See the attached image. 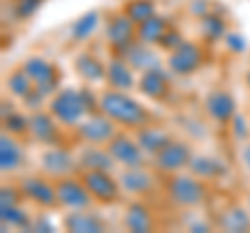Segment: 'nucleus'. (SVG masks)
<instances>
[{
	"mask_svg": "<svg viewBox=\"0 0 250 233\" xmlns=\"http://www.w3.org/2000/svg\"><path fill=\"white\" fill-rule=\"evenodd\" d=\"M98 102H100V113L106 115L117 125L140 129L150 119L146 108L121 90H106L104 94L100 96Z\"/></svg>",
	"mask_w": 250,
	"mask_h": 233,
	"instance_id": "1",
	"label": "nucleus"
},
{
	"mask_svg": "<svg viewBox=\"0 0 250 233\" xmlns=\"http://www.w3.org/2000/svg\"><path fill=\"white\" fill-rule=\"evenodd\" d=\"M167 194L169 200L173 204L182 206V208H194L205 202L207 198V185L200 177H186V175H177L171 177L167 183Z\"/></svg>",
	"mask_w": 250,
	"mask_h": 233,
	"instance_id": "2",
	"label": "nucleus"
},
{
	"mask_svg": "<svg viewBox=\"0 0 250 233\" xmlns=\"http://www.w3.org/2000/svg\"><path fill=\"white\" fill-rule=\"evenodd\" d=\"M50 113L57 116V121L62 125H75L83 119V115H88V108H85L82 90H61L54 94L52 102H50Z\"/></svg>",
	"mask_w": 250,
	"mask_h": 233,
	"instance_id": "3",
	"label": "nucleus"
},
{
	"mask_svg": "<svg viewBox=\"0 0 250 233\" xmlns=\"http://www.w3.org/2000/svg\"><path fill=\"white\" fill-rule=\"evenodd\" d=\"M82 181L85 183L94 202H98V204H117L121 200V185L117 183V179H113L108 171L85 169Z\"/></svg>",
	"mask_w": 250,
	"mask_h": 233,
	"instance_id": "4",
	"label": "nucleus"
},
{
	"mask_svg": "<svg viewBox=\"0 0 250 233\" xmlns=\"http://www.w3.org/2000/svg\"><path fill=\"white\" fill-rule=\"evenodd\" d=\"M138 25L131 21L123 11L115 13L106 23V40L111 44L113 52L117 57H125V52L131 48L134 38L138 36Z\"/></svg>",
	"mask_w": 250,
	"mask_h": 233,
	"instance_id": "5",
	"label": "nucleus"
},
{
	"mask_svg": "<svg viewBox=\"0 0 250 233\" xmlns=\"http://www.w3.org/2000/svg\"><path fill=\"white\" fill-rule=\"evenodd\" d=\"M23 69L25 73L31 77L36 90H40L44 96H50L57 92L59 88V79H61V71L52 63H48L46 58L40 57H31L23 63Z\"/></svg>",
	"mask_w": 250,
	"mask_h": 233,
	"instance_id": "6",
	"label": "nucleus"
},
{
	"mask_svg": "<svg viewBox=\"0 0 250 233\" xmlns=\"http://www.w3.org/2000/svg\"><path fill=\"white\" fill-rule=\"evenodd\" d=\"M57 196L61 206H67L71 211H85L94 198L90 196L88 188L82 179H73V177H59L57 181Z\"/></svg>",
	"mask_w": 250,
	"mask_h": 233,
	"instance_id": "7",
	"label": "nucleus"
},
{
	"mask_svg": "<svg viewBox=\"0 0 250 233\" xmlns=\"http://www.w3.org/2000/svg\"><path fill=\"white\" fill-rule=\"evenodd\" d=\"M202 58H205V54H202V48L198 44L182 42L169 54V69L179 77L192 75L202 65Z\"/></svg>",
	"mask_w": 250,
	"mask_h": 233,
	"instance_id": "8",
	"label": "nucleus"
},
{
	"mask_svg": "<svg viewBox=\"0 0 250 233\" xmlns=\"http://www.w3.org/2000/svg\"><path fill=\"white\" fill-rule=\"evenodd\" d=\"M106 150L111 152V156L121 162V165L127 167H142L144 165V150L140 148V144L136 139L127 137L125 134H117L111 137V142L106 144Z\"/></svg>",
	"mask_w": 250,
	"mask_h": 233,
	"instance_id": "9",
	"label": "nucleus"
},
{
	"mask_svg": "<svg viewBox=\"0 0 250 233\" xmlns=\"http://www.w3.org/2000/svg\"><path fill=\"white\" fill-rule=\"evenodd\" d=\"M190 160H192V150L188 148V144L175 142V139H171L165 148L154 154L156 167L165 171V173H177V171L190 167Z\"/></svg>",
	"mask_w": 250,
	"mask_h": 233,
	"instance_id": "10",
	"label": "nucleus"
},
{
	"mask_svg": "<svg viewBox=\"0 0 250 233\" xmlns=\"http://www.w3.org/2000/svg\"><path fill=\"white\" fill-rule=\"evenodd\" d=\"M21 194L23 198L42 208H57L61 204L57 196V185H50L42 177H25L21 181Z\"/></svg>",
	"mask_w": 250,
	"mask_h": 233,
	"instance_id": "11",
	"label": "nucleus"
},
{
	"mask_svg": "<svg viewBox=\"0 0 250 233\" xmlns=\"http://www.w3.org/2000/svg\"><path fill=\"white\" fill-rule=\"evenodd\" d=\"M77 134H80V137L83 142L103 146V144L111 142V137L117 134V131H115V123L108 119L106 115L100 113V115H90L88 119L77 127Z\"/></svg>",
	"mask_w": 250,
	"mask_h": 233,
	"instance_id": "12",
	"label": "nucleus"
},
{
	"mask_svg": "<svg viewBox=\"0 0 250 233\" xmlns=\"http://www.w3.org/2000/svg\"><path fill=\"white\" fill-rule=\"evenodd\" d=\"M205 108L210 119H215L219 123H228L231 121V116L236 115V100L229 92L225 90H213L208 92L205 98Z\"/></svg>",
	"mask_w": 250,
	"mask_h": 233,
	"instance_id": "13",
	"label": "nucleus"
},
{
	"mask_svg": "<svg viewBox=\"0 0 250 233\" xmlns=\"http://www.w3.org/2000/svg\"><path fill=\"white\" fill-rule=\"evenodd\" d=\"M29 134L34 136V139H38V142H42V144H48V146L59 144L57 116L52 113L36 111L29 116Z\"/></svg>",
	"mask_w": 250,
	"mask_h": 233,
	"instance_id": "14",
	"label": "nucleus"
},
{
	"mask_svg": "<svg viewBox=\"0 0 250 233\" xmlns=\"http://www.w3.org/2000/svg\"><path fill=\"white\" fill-rule=\"evenodd\" d=\"M40 160H42V169L52 177H67L75 169V158L71 156V152L59 148V146L46 150Z\"/></svg>",
	"mask_w": 250,
	"mask_h": 233,
	"instance_id": "15",
	"label": "nucleus"
},
{
	"mask_svg": "<svg viewBox=\"0 0 250 233\" xmlns=\"http://www.w3.org/2000/svg\"><path fill=\"white\" fill-rule=\"evenodd\" d=\"M140 92L152 100H165L169 96V77L161 71V69H150V71H142L138 83Z\"/></svg>",
	"mask_w": 250,
	"mask_h": 233,
	"instance_id": "16",
	"label": "nucleus"
},
{
	"mask_svg": "<svg viewBox=\"0 0 250 233\" xmlns=\"http://www.w3.org/2000/svg\"><path fill=\"white\" fill-rule=\"evenodd\" d=\"M131 65L127 63L125 58L117 57L113 58L106 67V81L113 90H121V92H127L134 88V73H131Z\"/></svg>",
	"mask_w": 250,
	"mask_h": 233,
	"instance_id": "17",
	"label": "nucleus"
},
{
	"mask_svg": "<svg viewBox=\"0 0 250 233\" xmlns=\"http://www.w3.org/2000/svg\"><path fill=\"white\" fill-rule=\"evenodd\" d=\"M62 225H65L67 231H75V233H100V231H104V223L100 216L92 214V213H83V211H73L71 214H67Z\"/></svg>",
	"mask_w": 250,
	"mask_h": 233,
	"instance_id": "18",
	"label": "nucleus"
},
{
	"mask_svg": "<svg viewBox=\"0 0 250 233\" xmlns=\"http://www.w3.org/2000/svg\"><path fill=\"white\" fill-rule=\"evenodd\" d=\"M121 188L129 194H148L152 188V175L142 167H127L121 175Z\"/></svg>",
	"mask_w": 250,
	"mask_h": 233,
	"instance_id": "19",
	"label": "nucleus"
},
{
	"mask_svg": "<svg viewBox=\"0 0 250 233\" xmlns=\"http://www.w3.org/2000/svg\"><path fill=\"white\" fill-rule=\"evenodd\" d=\"M136 142L140 144V148L148 154H156L163 150L171 142V136L161 127H140L136 134Z\"/></svg>",
	"mask_w": 250,
	"mask_h": 233,
	"instance_id": "20",
	"label": "nucleus"
},
{
	"mask_svg": "<svg viewBox=\"0 0 250 233\" xmlns=\"http://www.w3.org/2000/svg\"><path fill=\"white\" fill-rule=\"evenodd\" d=\"M123 225L134 233H146V231H152L154 227L150 211L144 204H140V202H134V204L127 206L125 216H123Z\"/></svg>",
	"mask_w": 250,
	"mask_h": 233,
	"instance_id": "21",
	"label": "nucleus"
},
{
	"mask_svg": "<svg viewBox=\"0 0 250 233\" xmlns=\"http://www.w3.org/2000/svg\"><path fill=\"white\" fill-rule=\"evenodd\" d=\"M123 58L127 60L134 69H140V71L161 69V60H159V57H156V52L152 48H148V44H144V42H142V46L131 44V48L125 52Z\"/></svg>",
	"mask_w": 250,
	"mask_h": 233,
	"instance_id": "22",
	"label": "nucleus"
},
{
	"mask_svg": "<svg viewBox=\"0 0 250 233\" xmlns=\"http://www.w3.org/2000/svg\"><path fill=\"white\" fill-rule=\"evenodd\" d=\"M115 158L106 148H98V144H90L80 154V167L83 169H98V171H111Z\"/></svg>",
	"mask_w": 250,
	"mask_h": 233,
	"instance_id": "23",
	"label": "nucleus"
},
{
	"mask_svg": "<svg viewBox=\"0 0 250 233\" xmlns=\"http://www.w3.org/2000/svg\"><path fill=\"white\" fill-rule=\"evenodd\" d=\"M75 71L83 77L85 81H100L106 79V67L100 63L96 57H92L90 52H83L75 58Z\"/></svg>",
	"mask_w": 250,
	"mask_h": 233,
	"instance_id": "24",
	"label": "nucleus"
},
{
	"mask_svg": "<svg viewBox=\"0 0 250 233\" xmlns=\"http://www.w3.org/2000/svg\"><path fill=\"white\" fill-rule=\"evenodd\" d=\"M23 160V150L19 148V144L13 139V136L2 134L0 137V169L4 171H15Z\"/></svg>",
	"mask_w": 250,
	"mask_h": 233,
	"instance_id": "25",
	"label": "nucleus"
},
{
	"mask_svg": "<svg viewBox=\"0 0 250 233\" xmlns=\"http://www.w3.org/2000/svg\"><path fill=\"white\" fill-rule=\"evenodd\" d=\"M167 21L159 17V15H152L150 19H146L144 23H140L138 25V38L142 40L144 44H159L163 40V36L167 32Z\"/></svg>",
	"mask_w": 250,
	"mask_h": 233,
	"instance_id": "26",
	"label": "nucleus"
},
{
	"mask_svg": "<svg viewBox=\"0 0 250 233\" xmlns=\"http://www.w3.org/2000/svg\"><path fill=\"white\" fill-rule=\"evenodd\" d=\"M123 13L127 15L136 25H140V23H144L146 19H150L152 15H156V4H154V0H127V2L123 4Z\"/></svg>",
	"mask_w": 250,
	"mask_h": 233,
	"instance_id": "27",
	"label": "nucleus"
},
{
	"mask_svg": "<svg viewBox=\"0 0 250 233\" xmlns=\"http://www.w3.org/2000/svg\"><path fill=\"white\" fill-rule=\"evenodd\" d=\"M190 169H192L194 175L200 177V179H215V177H219L225 171L221 162L210 158V156H192Z\"/></svg>",
	"mask_w": 250,
	"mask_h": 233,
	"instance_id": "28",
	"label": "nucleus"
},
{
	"mask_svg": "<svg viewBox=\"0 0 250 233\" xmlns=\"http://www.w3.org/2000/svg\"><path fill=\"white\" fill-rule=\"evenodd\" d=\"M6 85H9V92L13 96H17V98H23L25 100L31 92H34V81H31V77L25 73V69H15V71L6 77Z\"/></svg>",
	"mask_w": 250,
	"mask_h": 233,
	"instance_id": "29",
	"label": "nucleus"
},
{
	"mask_svg": "<svg viewBox=\"0 0 250 233\" xmlns=\"http://www.w3.org/2000/svg\"><path fill=\"white\" fill-rule=\"evenodd\" d=\"M221 227L228 231H248L250 216L246 211H242L240 206H231L229 211H225L221 216Z\"/></svg>",
	"mask_w": 250,
	"mask_h": 233,
	"instance_id": "30",
	"label": "nucleus"
},
{
	"mask_svg": "<svg viewBox=\"0 0 250 233\" xmlns=\"http://www.w3.org/2000/svg\"><path fill=\"white\" fill-rule=\"evenodd\" d=\"M96 25H98V13L96 11L85 13V15H82V17L73 23L71 38H73V40H85V38H90L94 34Z\"/></svg>",
	"mask_w": 250,
	"mask_h": 233,
	"instance_id": "31",
	"label": "nucleus"
},
{
	"mask_svg": "<svg viewBox=\"0 0 250 233\" xmlns=\"http://www.w3.org/2000/svg\"><path fill=\"white\" fill-rule=\"evenodd\" d=\"M200 27H202V34H205V38H207V40H210V42L225 38V23L215 13H207L205 17H202V21H200Z\"/></svg>",
	"mask_w": 250,
	"mask_h": 233,
	"instance_id": "32",
	"label": "nucleus"
},
{
	"mask_svg": "<svg viewBox=\"0 0 250 233\" xmlns=\"http://www.w3.org/2000/svg\"><path fill=\"white\" fill-rule=\"evenodd\" d=\"M2 123H4V129L13 136H19V134H27L29 131V119L21 113H9L2 116Z\"/></svg>",
	"mask_w": 250,
	"mask_h": 233,
	"instance_id": "33",
	"label": "nucleus"
},
{
	"mask_svg": "<svg viewBox=\"0 0 250 233\" xmlns=\"http://www.w3.org/2000/svg\"><path fill=\"white\" fill-rule=\"evenodd\" d=\"M0 213H2V223H9L13 227H27V213H23L19 204L13 206H0Z\"/></svg>",
	"mask_w": 250,
	"mask_h": 233,
	"instance_id": "34",
	"label": "nucleus"
},
{
	"mask_svg": "<svg viewBox=\"0 0 250 233\" xmlns=\"http://www.w3.org/2000/svg\"><path fill=\"white\" fill-rule=\"evenodd\" d=\"M40 4H42V0H17L15 13L19 17H31V15H36V11L40 9Z\"/></svg>",
	"mask_w": 250,
	"mask_h": 233,
	"instance_id": "35",
	"label": "nucleus"
},
{
	"mask_svg": "<svg viewBox=\"0 0 250 233\" xmlns=\"http://www.w3.org/2000/svg\"><path fill=\"white\" fill-rule=\"evenodd\" d=\"M225 46L231 50V52H236V54H240V52H244V48H246V42H244V38H242L240 34H236V32H229V34H225Z\"/></svg>",
	"mask_w": 250,
	"mask_h": 233,
	"instance_id": "36",
	"label": "nucleus"
},
{
	"mask_svg": "<svg viewBox=\"0 0 250 233\" xmlns=\"http://www.w3.org/2000/svg\"><path fill=\"white\" fill-rule=\"evenodd\" d=\"M182 42H184V40H182V36H179L177 29H167L165 36H163V40H161L159 44L163 46V48H167V50H175Z\"/></svg>",
	"mask_w": 250,
	"mask_h": 233,
	"instance_id": "37",
	"label": "nucleus"
},
{
	"mask_svg": "<svg viewBox=\"0 0 250 233\" xmlns=\"http://www.w3.org/2000/svg\"><path fill=\"white\" fill-rule=\"evenodd\" d=\"M19 198H23V194H17L15 190H6L2 188V200H0V206H13V204H19Z\"/></svg>",
	"mask_w": 250,
	"mask_h": 233,
	"instance_id": "38",
	"label": "nucleus"
},
{
	"mask_svg": "<svg viewBox=\"0 0 250 233\" xmlns=\"http://www.w3.org/2000/svg\"><path fill=\"white\" fill-rule=\"evenodd\" d=\"M231 125H233V129H236V137L238 139L246 137V121L242 119L240 115H233L231 116Z\"/></svg>",
	"mask_w": 250,
	"mask_h": 233,
	"instance_id": "39",
	"label": "nucleus"
},
{
	"mask_svg": "<svg viewBox=\"0 0 250 233\" xmlns=\"http://www.w3.org/2000/svg\"><path fill=\"white\" fill-rule=\"evenodd\" d=\"M240 158H242V162H244V167L250 169V144H244V146H242Z\"/></svg>",
	"mask_w": 250,
	"mask_h": 233,
	"instance_id": "40",
	"label": "nucleus"
},
{
	"mask_svg": "<svg viewBox=\"0 0 250 233\" xmlns=\"http://www.w3.org/2000/svg\"><path fill=\"white\" fill-rule=\"evenodd\" d=\"M190 229H192V231H208V227H207L205 223H192Z\"/></svg>",
	"mask_w": 250,
	"mask_h": 233,
	"instance_id": "41",
	"label": "nucleus"
},
{
	"mask_svg": "<svg viewBox=\"0 0 250 233\" xmlns=\"http://www.w3.org/2000/svg\"><path fill=\"white\" fill-rule=\"evenodd\" d=\"M246 85H248V88H250V71L246 73Z\"/></svg>",
	"mask_w": 250,
	"mask_h": 233,
	"instance_id": "42",
	"label": "nucleus"
},
{
	"mask_svg": "<svg viewBox=\"0 0 250 233\" xmlns=\"http://www.w3.org/2000/svg\"><path fill=\"white\" fill-rule=\"evenodd\" d=\"M248 204H250V196H248Z\"/></svg>",
	"mask_w": 250,
	"mask_h": 233,
	"instance_id": "43",
	"label": "nucleus"
}]
</instances>
